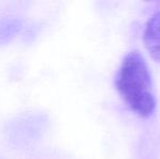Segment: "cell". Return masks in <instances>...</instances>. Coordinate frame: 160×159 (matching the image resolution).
<instances>
[{
    "mask_svg": "<svg viewBox=\"0 0 160 159\" xmlns=\"http://www.w3.org/2000/svg\"><path fill=\"white\" fill-rule=\"evenodd\" d=\"M116 86L133 111L149 117L156 108L152 75L145 59L138 51H132L123 59L117 75Z\"/></svg>",
    "mask_w": 160,
    "mask_h": 159,
    "instance_id": "1",
    "label": "cell"
},
{
    "mask_svg": "<svg viewBox=\"0 0 160 159\" xmlns=\"http://www.w3.org/2000/svg\"><path fill=\"white\" fill-rule=\"evenodd\" d=\"M144 42L150 56L160 62V11L155 13L147 22L144 32Z\"/></svg>",
    "mask_w": 160,
    "mask_h": 159,
    "instance_id": "2",
    "label": "cell"
}]
</instances>
